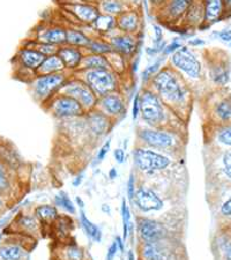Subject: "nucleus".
<instances>
[{"label": "nucleus", "instance_id": "obj_1", "mask_svg": "<svg viewBox=\"0 0 231 260\" xmlns=\"http://www.w3.org/2000/svg\"><path fill=\"white\" fill-rule=\"evenodd\" d=\"M149 87L166 106L176 112L186 109L191 103V88L183 75L166 64L154 75Z\"/></svg>", "mask_w": 231, "mask_h": 260}, {"label": "nucleus", "instance_id": "obj_2", "mask_svg": "<svg viewBox=\"0 0 231 260\" xmlns=\"http://www.w3.org/2000/svg\"><path fill=\"white\" fill-rule=\"evenodd\" d=\"M168 108L149 87H145L140 93V117L148 127L166 128L168 121Z\"/></svg>", "mask_w": 231, "mask_h": 260}, {"label": "nucleus", "instance_id": "obj_3", "mask_svg": "<svg viewBox=\"0 0 231 260\" xmlns=\"http://www.w3.org/2000/svg\"><path fill=\"white\" fill-rule=\"evenodd\" d=\"M73 74L87 83L98 99L112 91L119 90L120 77L111 69L78 70Z\"/></svg>", "mask_w": 231, "mask_h": 260}, {"label": "nucleus", "instance_id": "obj_4", "mask_svg": "<svg viewBox=\"0 0 231 260\" xmlns=\"http://www.w3.org/2000/svg\"><path fill=\"white\" fill-rule=\"evenodd\" d=\"M168 65L188 80L199 81L203 78V62L196 53L185 44L171 54Z\"/></svg>", "mask_w": 231, "mask_h": 260}, {"label": "nucleus", "instance_id": "obj_5", "mask_svg": "<svg viewBox=\"0 0 231 260\" xmlns=\"http://www.w3.org/2000/svg\"><path fill=\"white\" fill-rule=\"evenodd\" d=\"M137 136L142 147L157 150V152L174 150L178 146L177 136L174 131L168 128L141 127L138 129Z\"/></svg>", "mask_w": 231, "mask_h": 260}, {"label": "nucleus", "instance_id": "obj_6", "mask_svg": "<svg viewBox=\"0 0 231 260\" xmlns=\"http://www.w3.org/2000/svg\"><path fill=\"white\" fill-rule=\"evenodd\" d=\"M71 74L72 73L66 71L61 73L36 75L30 81L31 90L35 99L43 104L49 102L54 95L59 93L61 87L71 77Z\"/></svg>", "mask_w": 231, "mask_h": 260}, {"label": "nucleus", "instance_id": "obj_7", "mask_svg": "<svg viewBox=\"0 0 231 260\" xmlns=\"http://www.w3.org/2000/svg\"><path fill=\"white\" fill-rule=\"evenodd\" d=\"M133 162L138 170L145 174H154L156 171L166 170L171 165V158L157 150L137 147L133 150Z\"/></svg>", "mask_w": 231, "mask_h": 260}, {"label": "nucleus", "instance_id": "obj_8", "mask_svg": "<svg viewBox=\"0 0 231 260\" xmlns=\"http://www.w3.org/2000/svg\"><path fill=\"white\" fill-rule=\"evenodd\" d=\"M45 107L50 114L57 119H75L83 117L86 110L77 100L71 96L58 93L45 103Z\"/></svg>", "mask_w": 231, "mask_h": 260}, {"label": "nucleus", "instance_id": "obj_9", "mask_svg": "<svg viewBox=\"0 0 231 260\" xmlns=\"http://www.w3.org/2000/svg\"><path fill=\"white\" fill-rule=\"evenodd\" d=\"M59 93L71 96V98L77 100L85 109L86 112L92 110L97 106V96L95 95L94 91L90 89L87 83L83 82L78 77H75L73 73L67 79V81L61 87Z\"/></svg>", "mask_w": 231, "mask_h": 260}, {"label": "nucleus", "instance_id": "obj_10", "mask_svg": "<svg viewBox=\"0 0 231 260\" xmlns=\"http://www.w3.org/2000/svg\"><path fill=\"white\" fill-rule=\"evenodd\" d=\"M106 39L110 43L113 51L121 54L127 60L136 57V52L138 51L139 47L138 36L116 30L108 35Z\"/></svg>", "mask_w": 231, "mask_h": 260}, {"label": "nucleus", "instance_id": "obj_11", "mask_svg": "<svg viewBox=\"0 0 231 260\" xmlns=\"http://www.w3.org/2000/svg\"><path fill=\"white\" fill-rule=\"evenodd\" d=\"M65 8L77 20L78 23L85 24V26H90L101 14L97 3L85 2V0L69 2L65 5Z\"/></svg>", "mask_w": 231, "mask_h": 260}, {"label": "nucleus", "instance_id": "obj_12", "mask_svg": "<svg viewBox=\"0 0 231 260\" xmlns=\"http://www.w3.org/2000/svg\"><path fill=\"white\" fill-rule=\"evenodd\" d=\"M96 108L107 115L109 118L116 120L126 114V102L123 94L119 90L112 91L100 98Z\"/></svg>", "mask_w": 231, "mask_h": 260}, {"label": "nucleus", "instance_id": "obj_13", "mask_svg": "<svg viewBox=\"0 0 231 260\" xmlns=\"http://www.w3.org/2000/svg\"><path fill=\"white\" fill-rule=\"evenodd\" d=\"M194 0H169L161 10H158V19L166 26H178L184 14Z\"/></svg>", "mask_w": 231, "mask_h": 260}, {"label": "nucleus", "instance_id": "obj_14", "mask_svg": "<svg viewBox=\"0 0 231 260\" xmlns=\"http://www.w3.org/2000/svg\"><path fill=\"white\" fill-rule=\"evenodd\" d=\"M211 119L215 126L231 123V95L221 93L213 101L209 109Z\"/></svg>", "mask_w": 231, "mask_h": 260}, {"label": "nucleus", "instance_id": "obj_15", "mask_svg": "<svg viewBox=\"0 0 231 260\" xmlns=\"http://www.w3.org/2000/svg\"><path fill=\"white\" fill-rule=\"evenodd\" d=\"M86 126L92 136L96 138H101L110 131L112 126V119L109 118L107 115H104L102 111H100L97 108L92 109L90 111H87L85 114Z\"/></svg>", "mask_w": 231, "mask_h": 260}, {"label": "nucleus", "instance_id": "obj_16", "mask_svg": "<svg viewBox=\"0 0 231 260\" xmlns=\"http://www.w3.org/2000/svg\"><path fill=\"white\" fill-rule=\"evenodd\" d=\"M133 200L137 207L144 213L157 212L164 207V201L153 190L147 187H139L134 193Z\"/></svg>", "mask_w": 231, "mask_h": 260}, {"label": "nucleus", "instance_id": "obj_17", "mask_svg": "<svg viewBox=\"0 0 231 260\" xmlns=\"http://www.w3.org/2000/svg\"><path fill=\"white\" fill-rule=\"evenodd\" d=\"M117 30L138 36L142 28V16L136 8H128L116 18Z\"/></svg>", "mask_w": 231, "mask_h": 260}, {"label": "nucleus", "instance_id": "obj_18", "mask_svg": "<svg viewBox=\"0 0 231 260\" xmlns=\"http://www.w3.org/2000/svg\"><path fill=\"white\" fill-rule=\"evenodd\" d=\"M44 58L43 54H41L35 48L23 44L16 53L15 60L21 70L29 71L32 74H36V71L40 67L41 62L44 60Z\"/></svg>", "mask_w": 231, "mask_h": 260}, {"label": "nucleus", "instance_id": "obj_19", "mask_svg": "<svg viewBox=\"0 0 231 260\" xmlns=\"http://www.w3.org/2000/svg\"><path fill=\"white\" fill-rule=\"evenodd\" d=\"M139 236L144 242H158L166 236L164 225L159 222L146 217H139L137 221Z\"/></svg>", "mask_w": 231, "mask_h": 260}, {"label": "nucleus", "instance_id": "obj_20", "mask_svg": "<svg viewBox=\"0 0 231 260\" xmlns=\"http://www.w3.org/2000/svg\"><path fill=\"white\" fill-rule=\"evenodd\" d=\"M57 54L61 59V61L64 62L66 71H69L71 73H74L75 71H78L80 69V65H81V61L83 59V57H85L86 51L83 49L65 44L59 47Z\"/></svg>", "mask_w": 231, "mask_h": 260}, {"label": "nucleus", "instance_id": "obj_21", "mask_svg": "<svg viewBox=\"0 0 231 260\" xmlns=\"http://www.w3.org/2000/svg\"><path fill=\"white\" fill-rule=\"evenodd\" d=\"M204 8V26L211 27L226 15L223 0H201Z\"/></svg>", "mask_w": 231, "mask_h": 260}, {"label": "nucleus", "instance_id": "obj_22", "mask_svg": "<svg viewBox=\"0 0 231 260\" xmlns=\"http://www.w3.org/2000/svg\"><path fill=\"white\" fill-rule=\"evenodd\" d=\"M209 78L212 82L218 88H224L229 85L231 79V70L229 61L218 59L211 61L208 67Z\"/></svg>", "mask_w": 231, "mask_h": 260}, {"label": "nucleus", "instance_id": "obj_23", "mask_svg": "<svg viewBox=\"0 0 231 260\" xmlns=\"http://www.w3.org/2000/svg\"><path fill=\"white\" fill-rule=\"evenodd\" d=\"M178 26L183 29H186V30L204 26V8L201 0H194L192 3L186 13L184 14L183 19L180 20Z\"/></svg>", "mask_w": 231, "mask_h": 260}, {"label": "nucleus", "instance_id": "obj_24", "mask_svg": "<svg viewBox=\"0 0 231 260\" xmlns=\"http://www.w3.org/2000/svg\"><path fill=\"white\" fill-rule=\"evenodd\" d=\"M35 40L42 43H49L61 47L66 44V28L61 26L42 27L36 34Z\"/></svg>", "mask_w": 231, "mask_h": 260}, {"label": "nucleus", "instance_id": "obj_25", "mask_svg": "<svg viewBox=\"0 0 231 260\" xmlns=\"http://www.w3.org/2000/svg\"><path fill=\"white\" fill-rule=\"evenodd\" d=\"M89 27L91 28V30L96 34V36L107 37L108 35H110V34L117 30L116 18L115 16L101 13L97 16V19H96Z\"/></svg>", "mask_w": 231, "mask_h": 260}, {"label": "nucleus", "instance_id": "obj_26", "mask_svg": "<svg viewBox=\"0 0 231 260\" xmlns=\"http://www.w3.org/2000/svg\"><path fill=\"white\" fill-rule=\"evenodd\" d=\"M91 36L81 29L74 27L66 28V44L85 50L89 44Z\"/></svg>", "mask_w": 231, "mask_h": 260}, {"label": "nucleus", "instance_id": "obj_27", "mask_svg": "<svg viewBox=\"0 0 231 260\" xmlns=\"http://www.w3.org/2000/svg\"><path fill=\"white\" fill-rule=\"evenodd\" d=\"M66 72L64 62L58 57V54L54 56L45 57L44 60L41 62V65L36 71L37 75H43V74H54V73H61Z\"/></svg>", "mask_w": 231, "mask_h": 260}, {"label": "nucleus", "instance_id": "obj_28", "mask_svg": "<svg viewBox=\"0 0 231 260\" xmlns=\"http://www.w3.org/2000/svg\"><path fill=\"white\" fill-rule=\"evenodd\" d=\"M92 69H110L108 57L102 54L86 53L81 61L79 70H92Z\"/></svg>", "mask_w": 231, "mask_h": 260}, {"label": "nucleus", "instance_id": "obj_29", "mask_svg": "<svg viewBox=\"0 0 231 260\" xmlns=\"http://www.w3.org/2000/svg\"><path fill=\"white\" fill-rule=\"evenodd\" d=\"M97 6L101 13L115 16V18L128 10L123 0H102L97 3Z\"/></svg>", "mask_w": 231, "mask_h": 260}, {"label": "nucleus", "instance_id": "obj_30", "mask_svg": "<svg viewBox=\"0 0 231 260\" xmlns=\"http://www.w3.org/2000/svg\"><path fill=\"white\" fill-rule=\"evenodd\" d=\"M86 53H94V54H102V56H108L109 53L113 52L112 47L109 43L106 37L94 36L85 49Z\"/></svg>", "mask_w": 231, "mask_h": 260}, {"label": "nucleus", "instance_id": "obj_31", "mask_svg": "<svg viewBox=\"0 0 231 260\" xmlns=\"http://www.w3.org/2000/svg\"><path fill=\"white\" fill-rule=\"evenodd\" d=\"M213 139L218 147L224 149H231V123L215 126Z\"/></svg>", "mask_w": 231, "mask_h": 260}, {"label": "nucleus", "instance_id": "obj_32", "mask_svg": "<svg viewBox=\"0 0 231 260\" xmlns=\"http://www.w3.org/2000/svg\"><path fill=\"white\" fill-rule=\"evenodd\" d=\"M141 260H163V251L157 242H144L140 249Z\"/></svg>", "mask_w": 231, "mask_h": 260}, {"label": "nucleus", "instance_id": "obj_33", "mask_svg": "<svg viewBox=\"0 0 231 260\" xmlns=\"http://www.w3.org/2000/svg\"><path fill=\"white\" fill-rule=\"evenodd\" d=\"M26 251L19 244H5L0 247V260H22Z\"/></svg>", "mask_w": 231, "mask_h": 260}, {"label": "nucleus", "instance_id": "obj_34", "mask_svg": "<svg viewBox=\"0 0 231 260\" xmlns=\"http://www.w3.org/2000/svg\"><path fill=\"white\" fill-rule=\"evenodd\" d=\"M166 60H167V58L163 57L162 54H159L158 57L155 58V60L152 62V64H149L144 71H142V72H141V81L145 85V87L148 85L149 81L152 80L154 75L156 74L158 71L166 65Z\"/></svg>", "mask_w": 231, "mask_h": 260}, {"label": "nucleus", "instance_id": "obj_35", "mask_svg": "<svg viewBox=\"0 0 231 260\" xmlns=\"http://www.w3.org/2000/svg\"><path fill=\"white\" fill-rule=\"evenodd\" d=\"M107 57H108L109 64H110V69L113 71V72H116L119 77L126 72L129 60H127L125 57H123L121 54L117 53L115 51L109 53Z\"/></svg>", "mask_w": 231, "mask_h": 260}, {"label": "nucleus", "instance_id": "obj_36", "mask_svg": "<svg viewBox=\"0 0 231 260\" xmlns=\"http://www.w3.org/2000/svg\"><path fill=\"white\" fill-rule=\"evenodd\" d=\"M80 221H81L82 228L88 236H89L92 241L101 242V240H102V233H101V229L97 227V225L92 223L82 211L80 212Z\"/></svg>", "mask_w": 231, "mask_h": 260}, {"label": "nucleus", "instance_id": "obj_37", "mask_svg": "<svg viewBox=\"0 0 231 260\" xmlns=\"http://www.w3.org/2000/svg\"><path fill=\"white\" fill-rule=\"evenodd\" d=\"M85 252L75 244H67L61 247L60 260H83Z\"/></svg>", "mask_w": 231, "mask_h": 260}, {"label": "nucleus", "instance_id": "obj_38", "mask_svg": "<svg viewBox=\"0 0 231 260\" xmlns=\"http://www.w3.org/2000/svg\"><path fill=\"white\" fill-rule=\"evenodd\" d=\"M35 215L37 219L43 222L54 221L58 219V211L51 205H41L35 209Z\"/></svg>", "mask_w": 231, "mask_h": 260}, {"label": "nucleus", "instance_id": "obj_39", "mask_svg": "<svg viewBox=\"0 0 231 260\" xmlns=\"http://www.w3.org/2000/svg\"><path fill=\"white\" fill-rule=\"evenodd\" d=\"M220 171L223 177L231 183V149H224L220 158Z\"/></svg>", "mask_w": 231, "mask_h": 260}, {"label": "nucleus", "instance_id": "obj_40", "mask_svg": "<svg viewBox=\"0 0 231 260\" xmlns=\"http://www.w3.org/2000/svg\"><path fill=\"white\" fill-rule=\"evenodd\" d=\"M32 44H29V47L35 48L37 51H39L41 54H43L44 57H50V56H54L57 54L58 49L59 47L53 44H49V43H42V42H37L36 40L31 41ZM28 45V44H26Z\"/></svg>", "mask_w": 231, "mask_h": 260}, {"label": "nucleus", "instance_id": "obj_41", "mask_svg": "<svg viewBox=\"0 0 231 260\" xmlns=\"http://www.w3.org/2000/svg\"><path fill=\"white\" fill-rule=\"evenodd\" d=\"M218 251L222 260H231V237L223 235L218 241Z\"/></svg>", "mask_w": 231, "mask_h": 260}, {"label": "nucleus", "instance_id": "obj_42", "mask_svg": "<svg viewBox=\"0 0 231 260\" xmlns=\"http://www.w3.org/2000/svg\"><path fill=\"white\" fill-rule=\"evenodd\" d=\"M121 216H123V238L126 240L128 237L129 225H131V213L125 199L121 201Z\"/></svg>", "mask_w": 231, "mask_h": 260}, {"label": "nucleus", "instance_id": "obj_43", "mask_svg": "<svg viewBox=\"0 0 231 260\" xmlns=\"http://www.w3.org/2000/svg\"><path fill=\"white\" fill-rule=\"evenodd\" d=\"M11 186V179L8 176L7 166L0 160V193L6 192Z\"/></svg>", "mask_w": 231, "mask_h": 260}, {"label": "nucleus", "instance_id": "obj_44", "mask_svg": "<svg viewBox=\"0 0 231 260\" xmlns=\"http://www.w3.org/2000/svg\"><path fill=\"white\" fill-rule=\"evenodd\" d=\"M183 45H184L183 40L180 39V37H174V39H172L169 43H167L166 48H164V50H163L161 54L166 58L170 57L172 53H175L177 50L182 48Z\"/></svg>", "mask_w": 231, "mask_h": 260}, {"label": "nucleus", "instance_id": "obj_45", "mask_svg": "<svg viewBox=\"0 0 231 260\" xmlns=\"http://www.w3.org/2000/svg\"><path fill=\"white\" fill-rule=\"evenodd\" d=\"M56 204L59 207L64 208L66 212H69L71 214L75 213L74 204L72 203V201H71V199L69 198V196H67L65 192H61V193H59V196L56 197Z\"/></svg>", "mask_w": 231, "mask_h": 260}, {"label": "nucleus", "instance_id": "obj_46", "mask_svg": "<svg viewBox=\"0 0 231 260\" xmlns=\"http://www.w3.org/2000/svg\"><path fill=\"white\" fill-rule=\"evenodd\" d=\"M153 44L161 43V42L164 41V30H163V27L161 24H153Z\"/></svg>", "mask_w": 231, "mask_h": 260}, {"label": "nucleus", "instance_id": "obj_47", "mask_svg": "<svg viewBox=\"0 0 231 260\" xmlns=\"http://www.w3.org/2000/svg\"><path fill=\"white\" fill-rule=\"evenodd\" d=\"M110 147H111V138H109V139L104 142L103 146L100 148L97 156H96V161H97L98 163L102 162L108 155L109 150H110Z\"/></svg>", "mask_w": 231, "mask_h": 260}, {"label": "nucleus", "instance_id": "obj_48", "mask_svg": "<svg viewBox=\"0 0 231 260\" xmlns=\"http://www.w3.org/2000/svg\"><path fill=\"white\" fill-rule=\"evenodd\" d=\"M220 213L224 219H231V194L222 203Z\"/></svg>", "mask_w": 231, "mask_h": 260}, {"label": "nucleus", "instance_id": "obj_49", "mask_svg": "<svg viewBox=\"0 0 231 260\" xmlns=\"http://www.w3.org/2000/svg\"><path fill=\"white\" fill-rule=\"evenodd\" d=\"M140 116V94H137L136 98L133 100V107H132V117L133 120H137Z\"/></svg>", "mask_w": 231, "mask_h": 260}, {"label": "nucleus", "instance_id": "obj_50", "mask_svg": "<svg viewBox=\"0 0 231 260\" xmlns=\"http://www.w3.org/2000/svg\"><path fill=\"white\" fill-rule=\"evenodd\" d=\"M134 193H136V178H134V175H129L128 182H127V196L129 200H133Z\"/></svg>", "mask_w": 231, "mask_h": 260}, {"label": "nucleus", "instance_id": "obj_51", "mask_svg": "<svg viewBox=\"0 0 231 260\" xmlns=\"http://www.w3.org/2000/svg\"><path fill=\"white\" fill-rule=\"evenodd\" d=\"M216 37L220 39L224 43H229L231 42V29H223L221 31H216Z\"/></svg>", "mask_w": 231, "mask_h": 260}, {"label": "nucleus", "instance_id": "obj_52", "mask_svg": "<svg viewBox=\"0 0 231 260\" xmlns=\"http://www.w3.org/2000/svg\"><path fill=\"white\" fill-rule=\"evenodd\" d=\"M205 44H206V41L200 39V37H191V39L187 40V47H190V48L204 47Z\"/></svg>", "mask_w": 231, "mask_h": 260}, {"label": "nucleus", "instance_id": "obj_53", "mask_svg": "<svg viewBox=\"0 0 231 260\" xmlns=\"http://www.w3.org/2000/svg\"><path fill=\"white\" fill-rule=\"evenodd\" d=\"M113 157H115V160L117 161V163H119V165L124 163L126 158L125 150L123 148H116L113 150Z\"/></svg>", "mask_w": 231, "mask_h": 260}, {"label": "nucleus", "instance_id": "obj_54", "mask_svg": "<svg viewBox=\"0 0 231 260\" xmlns=\"http://www.w3.org/2000/svg\"><path fill=\"white\" fill-rule=\"evenodd\" d=\"M118 244H117V242L115 241L110 245V247L108 249V253H107V260H113V258L116 257L117 252H118Z\"/></svg>", "mask_w": 231, "mask_h": 260}, {"label": "nucleus", "instance_id": "obj_55", "mask_svg": "<svg viewBox=\"0 0 231 260\" xmlns=\"http://www.w3.org/2000/svg\"><path fill=\"white\" fill-rule=\"evenodd\" d=\"M149 2L154 8H156V10H161V8L164 6L169 0H149Z\"/></svg>", "mask_w": 231, "mask_h": 260}, {"label": "nucleus", "instance_id": "obj_56", "mask_svg": "<svg viewBox=\"0 0 231 260\" xmlns=\"http://www.w3.org/2000/svg\"><path fill=\"white\" fill-rule=\"evenodd\" d=\"M116 242H117V244H118V249L121 251V252H124V242H123V240H121L119 236H117Z\"/></svg>", "mask_w": 231, "mask_h": 260}, {"label": "nucleus", "instance_id": "obj_57", "mask_svg": "<svg viewBox=\"0 0 231 260\" xmlns=\"http://www.w3.org/2000/svg\"><path fill=\"white\" fill-rule=\"evenodd\" d=\"M117 176H118V173H117L116 168H111V170L109 171V178L110 179H115Z\"/></svg>", "mask_w": 231, "mask_h": 260}, {"label": "nucleus", "instance_id": "obj_58", "mask_svg": "<svg viewBox=\"0 0 231 260\" xmlns=\"http://www.w3.org/2000/svg\"><path fill=\"white\" fill-rule=\"evenodd\" d=\"M224 2V6H225V11H226V15L231 13V0H223Z\"/></svg>", "mask_w": 231, "mask_h": 260}, {"label": "nucleus", "instance_id": "obj_59", "mask_svg": "<svg viewBox=\"0 0 231 260\" xmlns=\"http://www.w3.org/2000/svg\"><path fill=\"white\" fill-rule=\"evenodd\" d=\"M82 178H83V175H79L78 177L73 180V185L74 186H79L80 184L82 183Z\"/></svg>", "mask_w": 231, "mask_h": 260}, {"label": "nucleus", "instance_id": "obj_60", "mask_svg": "<svg viewBox=\"0 0 231 260\" xmlns=\"http://www.w3.org/2000/svg\"><path fill=\"white\" fill-rule=\"evenodd\" d=\"M75 200H77V204L79 205L80 208H83V207H85V204H83V201H82V199H81V198H80V197H77V198H75Z\"/></svg>", "mask_w": 231, "mask_h": 260}, {"label": "nucleus", "instance_id": "obj_61", "mask_svg": "<svg viewBox=\"0 0 231 260\" xmlns=\"http://www.w3.org/2000/svg\"><path fill=\"white\" fill-rule=\"evenodd\" d=\"M127 259H128V260H136V258H134V254H133L132 251H129V252H128V257H127Z\"/></svg>", "mask_w": 231, "mask_h": 260}, {"label": "nucleus", "instance_id": "obj_62", "mask_svg": "<svg viewBox=\"0 0 231 260\" xmlns=\"http://www.w3.org/2000/svg\"><path fill=\"white\" fill-rule=\"evenodd\" d=\"M102 209L106 213H110V207L109 206H107V205H103V207H102Z\"/></svg>", "mask_w": 231, "mask_h": 260}, {"label": "nucleus", "instance_id": "obj_63", "mask_svg": "<svg viewBox=\"0 0 231 260\" xmlns=\"http://www.w3.org/2000/svg\"><path fill=\"white\" fill-rule=\"evenodd\" d=\"M228 44H229V48L231 49V42H229V43H228Z\"/></svg>", "mask_w": 231, "mask_h": 260}, {"label": "nucleus", "instance_id": "obj_64", "mask_svg": "<svg viewBox=\"0 0 231 260\" xmlns=\"http://www.w3.org/2000/svg\"><path fill=\"white\" fill-rule=\"evenodd\" d=\"M98 2H102V0H98Z\"/></svg>", "mask_w": 231, "mask_h": 260}]
</instances>
